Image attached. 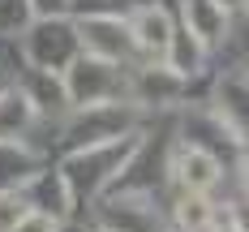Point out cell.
Segmentation results:
<instances>
[{"label":"cell","instance_id":"obj_1","mask_svg":"<svg viewBox=\"0 0 249 232\" xmlns=\"http://www.w3.org/2000/svg\"><path fill=\"white\" fill-rule=\"evenodd\" d=\"M172 177L189 189V194H206L215 180H219V159L206 151V146H180L172 159Z\"/></svg>","mask_w":249,"mask_h":232},{"label":"cell","instance_id":"obj_7","mask_svg":"<svg viewBox=\"0 0 249 232\" xmlns=\"http://www.w3.org/2000/svg\"><path fill=\"white\" fill-rule=\"evenodd\" d=\"M26 215V206L18 194H9V189H0V232H13V224Z\"/></svg>","mask_w":249,"mask_h":232},{"label":"cell","instance_id":"obj_2","mask_svg":"<svg viewBox=\"0 0 249 232\" xmlns=\"http://www.w3.org/2000/svg\"><path fill=\"white\" fill-rule=\"evenodd\" d=\"M185 22L202 43H219L228 30V9L219 0H185Z\"/></svg>","mask_w":249,"mask_h":232},{"label":"cell","instance_id":"obj_11","mask_svg":"<svg viewBox=\"0 0 249 232\" xmlns=\"http://www.w3.org/2000/svg\"><path fill=\"white\" fill-rule=\"evenodd\" d=\"M219 4H224V9H228V4H241V0H219Z\"/></svg>","mask_w":249,"mask_h":232},{"label":"cell","instance_id":"obj_8","mask_svg":"<svg viewBox=\"0 0 249 232\" xmlns=\"http://www.w3.org/2000/svg\"><path fill=\"white\" fill-rule=\"evenodd\" d=\"M13 232H60V224L52 219L48 211H26L22 219L13 224Z\"/></svg>","mask_w":249,"mask_h":232},{"label":"cell","instance_id":"obj_4","mask_svg":"<svg viewBox=\"0 0 249 232\" xmlns=\"http://www.w3.org/2000/svg\"><path fill=\"white\" fill-rule=\"evenodd\" d=\"M219 116L236 138H249V73H245V99L236 90V77H228L219 86Z\"/></svg>","mask_w":249,"mask_h":232},{"label":"cell","instance_id":"obj_6","mask_svg":"<svg viewBox=\"0 0 249 232\" xmlns=\"http://www.w3.org/2000/svg\"><path fill=\"white\" fill-rule=\"evenodd\" d=\"M176 224L185 232H211L215 211H211V202L202 194H189V198H180V206H176Z\"/></svg>","mask_w":249,"mask_h":232},{"label":"cell","instance_id":"obj_10","mask_svg":"<svg viewBox=\"0 0 249 232\" xmlns=\"http://www.w3.org/2000/svg\"><path fill=\"white\" fill-rule=\"evenodd\" d=\"M215 232H241V228H236V224H224V228H215Z\"/></svg>","mask_w":249,"mask_h":232},{"label":"cell","instance_id":"obj_9","mask_svg":"<svg viewBox=\"0 0 249 232\" xmlns=\"http://www.w3.org/2000/svg\"><path fill=\"white\" fill-rule=\"evenodd\" d=\"M39 13H52V9H65V0H35Z\"/></svg>","mask_w":249,"mask_h":232},{"label":"cell","instance_id":"obj_3","mask_svg":"<svg viewBox=\"0 0 249 232\" xmlns=\"http://www.w3.org/2000/svg\"><path fill=\"white\" fill-rule=\"evenodd\" d=\"M133 39L150 52V56H168L172 52V26L163 9H142L138 22H133Z\"/></svg>","mask_w":249,"mask_h":232},{"label":"cell","instance_id":"obj_5","mask_svg":"<svg viewBox=\"0 0 249 232\" xmlns=\"http://www.w3.org/2000/svg\"><path fill=\"white\" fill-rule=\"evenodd\" d=\"M26 125H30V99L26 95H4L0 99V142L18 138Z\"/></svg>","mask_w":249,"mask_h":232}]
</instances>
